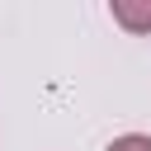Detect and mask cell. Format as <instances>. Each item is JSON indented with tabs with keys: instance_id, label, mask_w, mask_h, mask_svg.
<instances>
[{
	"instance_id": "cell-2",
	"label": "cell",
	"mask_w": 151,
	"mask_h": 151,
	"mask_svg": "<svg viewBox=\"0 0 151 151\" xmlns=\"http://www.w3.org/2000/svg\"><path fill=\"white\" fill-rule=\"evenodd\" d=\"M109 151H151V137L127 132V137H113V142H109Z\"/></svg>"
},
{
	"instance_id": "cell-1",
	"label": "cell",
	"mask_w": 151,
	"mask_h": 151,
	"mask_svg": "<svg viewBox=\"0 0 151 151\" xmlns=\"http://www.w3.org/2000/svg\"><path fill=\"white\" fill-rule=\"evenodd\" d=\"M109 14H113V24H123L127 33H151V0H113Z\"/></svg>"
}]
</instances>
